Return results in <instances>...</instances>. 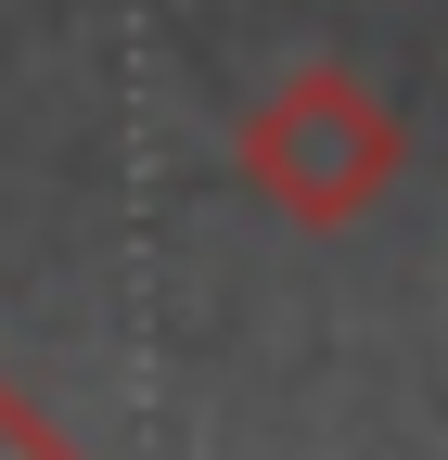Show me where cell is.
Wrapping results in <instances>:
<instances>
[{"mask_svg":"<svg viewBox=\"0 0 448 460\" xmlns=\"http://www.w3.org/2000/svg\"><path fill=\"white\" fill-rule=\"evenodd\" d=\"M398 166H410V128H398V102H384L359 65H282L244 115H231V180L269 205V217H295V230H359L384 192H398Z\"/></svg>","mask_w":448,"mask_h":460,"instance_id":"6da1fadb","label":"cell"},{"mask_svg":"<svg viewBox=\"0 0 448 460\" xmlns=\"http://www.w3.org/2000/svg\"><path fill=\"white\" fill-rule=\"evenodd\" d=\"M0 460H90V447H77L65 422H51V410H39V396H26L13 371H0Z\"/></svg>","mask_w":448,"mask_h":460,"instance_id":"7a4b0ae2","label":"cell"}]
</instances>
